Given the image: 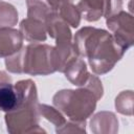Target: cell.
<instances>
[{
  "mask_svg": "<svg viewBox=\"0 0 134 134\" xmlns=\"http://www.w3.org/2000/svg\"><path fill=\"white\" fill-rule=\"evenodd\" d=\"M72 44L77 55L88 59L92 71L98 75L111 71L127 51L109 31L92 26L81 28Z\"/></svg>",
  "mask_w": 134,
  "mask_h": 134,
  "instance_id": "6da1fadb",
  "label": "cell"
},
{
  "mask_svg": "<svg viewBox=\"0 0 134 134\" xmlns=\"http://www.w3.org/2000/svg\"><path fill=\"white\" fill-rule=\"evenodd\" d=\"M98 99L97 95L87 85H83L76 90H60L52 97L55 108L74 121H85L90 117Z\"/></svg>",
  "mask_w": 134,
  "mask_h": 134,
  "instance_id": "7a4b0ae2",
  "label": "cell"
},
{
  "mask_svg": "<svg viewBox=\"0 0 134 134\" xmlns=\"http://www.w3.org/2000/svg\"><path fill=\"white\" fill-rule=\"evenodd\" d=\"M38 103H24L17 109L6 112L5 124L6 129L10 134L37 133L46 132L39 126L40 113L38 110Z\"/></svg>",
  "mask_w": 134,
  "mask_h": 134,
  "instance_id": "3957f363",
  "label": "cell"
},
{
  "mask_svg": "<svg viewBox=\"0 0 134 134\" xmlns=\"http://www.w3.org/2000/svg\"><path fill=\"white\" fill-rule=\"evenodd\" d=\"M55 72L52 64V46L31 43L24 46L23 73L29 75H47Z\"/></svg>",
  "mask_w": 134,
  "mask_h": 134,
  "instance_id": "277c9868",
  "label": "cell"
},
{
  "mask_svg": "<svg viewBox=\"0 0 134 134\" xmlns=\"http://www.w3.org/2000/svg\"><path fill=\"white\" fill-rule=\"evenodd\" d=\"M106 24L111 30V35L115 41L126 50L134 43V23L133 17L127 12L119 13L106 19Z\"/></svg>",
  "mask_w": 134,
  "mask_h": 134,
  "instance_id": "5b68a950",
  "label": "cell"
},
{
  "mask_svg": "<svg viewBox=\"0 0 134 134\" xmlns=\"http://www.w3.org/2000/svg\"><path fill=\"white\" fill-rule=\"evenodd\" d=\"M77 55L71 41L55 42V46L52 47V64L55 71H65L68 64Z\"/></svg>",
  "mask_w": 134,
  "mask_h": 134,
  "instance_id": "8992f818",
  "label": "cell"
},
{
  "mask_svg": "<svg viewBox=\"0 0 134 134\" xmlns=\"http://www.w3.org/2000/svg\"><path fill=\"white\" fill-rule=\"evenodd\" d=\"M21 32L12 27H0V58H6L17 52L23 46Z\"/></svg>",
  "mask_w": 134,
  "mask_h": 134,
  "instance_id": "52a82bcc",
  "label": "cell"
},
{
  "mask_svg": "<svg viewBox=\"0 0 134 134\" xmlns=\"http://www.w3.org/2000/svg\"><path fill=\"white\" fill-rule=\"evenodd\" d=\"M90 129L94 134H115L118 131V120L114 113L102 111L90 120Z\"/></svg>",
  "mask_w": 134,
  "mask_h": 134,
  "instance_id": "ba28073f",
  "label": "cell"
},
{
  "mask_svg": "<svg viewBox=\"0 0 134 134\" xmlns=\"http://www.w3.org/2000/svg\"><path fill=\"white\" fill-rule=\"evenodd\" d=\"M19 31L21 32L23 39L31 43H39L46 40V25L40 20L28 17L23 19L20 23Z\"/></svg>",
  "mask_w": 134,
  "mask_h": 134,
  "instance_id": "9c48e42d",
  "label": "cell"
},
{
  "mask_svg": "<svg viewBox=\"0 0 134 134\" xmlns=\"http://www.w3.org/2000/svg\"><path fill=\"white\" fill-rule=\"evenodd\" d=\"M45 25H46L47 34L52 39H54L55 42L71 41V38H72L71 30L68 24L58 14L50 15L46 19Z\"/></svg>",
  "mask_w": 134,
  "mask_h": 134,
  "instance_id": "30bf717a",
  "label": "cell"
},
{
  "mask_svg": "<svg viewBox=\"0 0 134 134\" xmlns=\"http://www.w3.org/2000/svg\"><path fill=\"white\" fill-rule=\"evenodd\" d=\"M64 73H65L66 79L72 85L77 86V87L83 86L87 82V80L90 75V73L87 69L86 63L84 62V60L80 59L79 57L73 59L68 64Z\"/></svg>",
  "mask_w": 134,
  "mask_h": 134,
  "instance_id": "8fae6325",
  "label": "cell"
},
{
  "mask_svg": "<svg viewBox=\"0 0 134 134\" xmlns=\"http://www.w3.org/2000/svg\"><path fill=\"white\" fill-rule=\"evenodd\" d=\"M21 104L20 93L12 83L0 84V111L10 112L17 109Z\"/></svg>",
  "mask_w": 134,
  "mask_h": 134,
  "instance_id": "7c38bea8",
  "label": "cell"
},
{
  "mask_svg": "<svg viewBox=\"0 0 134 134\" xmlns=\"http://www.w3.org/2000/svg\"><path fill=\"white\" fill-rule=\"evenodd\" d=\"M76 7L88 22H95L104 16V0H81Z\"/></svg>",
  "mask_w": 134,
  "mask_h": 134,
  "instance_id": "4fadbf2b",
  "label": "cell"
},
{
  "mask_svg": "<svg viewBox=\"0 0 134 134\" xmlns=\"http://www.w3.org/2000/svg\"><path fill=\"white\" fill-rule=\"evenodd\" d=\"M27 4V17L36 20H40L45 23L46 19L55 14L51 9L47 0H26Z\"/></svg>",
  "mask_w": 134,
  "mask_h": 134,
  "instance_id": "5bb4252c",
  "label": "cell"
},
{
  "mask_svg": "<svg viewBox=\"0 0 134 134\" xmlns=\"http://www.w3.org/2000/svg\"><path fill=\"white\" fill-rule=\"evenodd\" d=\"M57 14L71 27L76 28L81 23V14L75 5L72 4L71 1L64 3L57 12Z\"/></svg>",
  "mask_w": 134,
  "mask_h": 134,
  "instance_id": "9a60e30c",
  "label": "cell"
},
{
  "mask_svg": "<svg viewBox=\"0 0 134 134\" xmlns=\"http://www.w3.org/2000/svg\"><path fill=\"white\" fill-rule=\"evenodd\" d=\"M133 100L134 94L132 90L120 92L115 98V109L118 113L132 116L133 115Z\"/></svg>",
  "mask_w": 134,
  "mask_h": 134,
  "instance_id": "2e32d148",
  "label": "cell"
},
{
  "mask_svg": "<svg viewBox=\"0 0 134 134\" xmlns=\"http://www.w3.org/2000/svg\"><path fill=\"white\" fill-rule=\"evenodd\" d=\"M18 22V12L14 5L0 2V27H13Z\"/></svg>",
  "mask_w": 134,
  "mask_h": 134,
  "instance_id": "e0dca14e",
  "label": "cell"
},
{
  "mask_svg": "<svg viewBox=\"0 0 134 134\" xmlns=\"http://www.w3.org/2000/svg\"><path fill=\"white\" fill-rule=\"evenodd\" d=\"M38 110H39V113H40L41 116L45 117L48 121L53 124L57 128L63 126L66 122V119H65L64 115L57 108H53V107L45 105V104H42V105L39 104L38 105Z\"/></svg>",
  "mask_w": 134,
  "mask_h": 134,
  "instance_id": "ac0fdd59",
  "label": "cell"
},
{
  "mask_svg": "<svg viewBox=\"0 0 134 134\" xmlns=\"http://www.w3.org/2000/svg\"><path fill=\"white\" fill-rule=\"evenodd\" d=\"M23 57L24 46H22L17 52L5 58L6 69L12 73H23Z\"/></svg>",
  "mask_w": 134,
  "mask_h": 134,
  "instance_id": "d6986e66",
  "label": "cell"
},
{
  "mask_svg": "<svg viewBox=\"0 0 134 134\" xmlns=\"http://www.w3.org/2000/svg\"><path fill=\"white\" fill-rule=\"evenodd\" d=\"M86 122L85 121H66L63 126L57 128V133H85Z\"/></svg>",
  "mask_w": 134,
  "mask_h": 134,
  "instance_id": "ffe728a7",
  "label": "cell"
},
{
  "mask_svg": "<svg viewBox=\"0 0 134 134\" xmlns=\"http://www.w3.org/2000/svg\"><path fill=\"white\" fill-rule=\"evenodd\" d=\"M122 10V0H104V16L109 18Z\"/></svg>",
  "mask_w": 134,
  "mask_h": 134,
  "instance_id": "44dd1931",
  "label": "cell"
},
{
  "mask_svg": "<svg viewBox=\"0 0 134 134\" xmlns=\"http://www.w3.org/2000/svg\"><path fill=\"white\" fill-rule=\"evenodd\" d=\"M47 1H48L49 5H50L51 9L53 10V13H55V14H57L58 9H59V8H60L64 3L68 2V1H71V0H47Z\"/></svg>",
  "mask_w": 134,
  "mask_h": 134,
  "instance_id": "7402d4cb",
  "label": "cell"
},
{
  "mask_svg": "<svg viewBox=\"0 0 134 134\" xmlns=\"http://www.w3.org/2000/svg\"><path fill=\"white\" fill-rule=\"evenodd\" d=\"M12 82V79L9 75H7L5 72L1 71L0 70V84L1 83H10Z\"/></svg>",
  "mask_w": 134,
  "mask_h": 134,
  "instance_id": "603a6c76",
  "label": "cell"
}]
</instances>
